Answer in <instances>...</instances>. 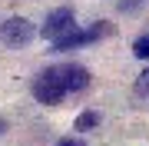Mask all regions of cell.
<instances>
[{
    "label": "cell",
    "mask_w": 149,
    "mask_h": 146,
    "mask_svg": "<svg viewBox=\"0 0 149 146\" xmlns=\"http://www.w3.org/2000/svg\"><path fill=\"white\" fill-rule=\"evenodd\" d=\"M113 30L116 27H113L109 20H96L93 27H86V30H70L60 40H53V50H50V53H70V50H76V47H86V43H96V40L109 37Z\"/></svg>",
    "instance_id": "6da1fadb"
},
{
    "label": "cell",
    "mask_w": 149,
    "mask_h": 146,
    "mask_svg": "<svg viewBox=\"0 0 149 146\" xmlns=\"http://www.w3.org/2000/svg\"><path fill=\"white\" fill-rule=\"evenodd\" d=\"M33 37H37V30H33V23L27 20V17H7V20L0 23V40H3V47H10V50L27 47Z\"/></svg>",
    "instance_id": "7a4b0ae2"
},
{
    "label": "cell",
    "mask_w": 149,
    "mask_h": 146,
    "mask_svg": "<svg viewBox=\"0 0 149 146\" xmlns=\"http://www.w3.org/2000/svg\"><path fill=\"white\" fill-rule=\"evenodd\" d=\"M33 96H37L43 106H60V103L70 96V93L60 87V80L50 73V66H47L43 73H37V76H33Z\"/></svg>",
    "instance_id": "3957f363"
},
{
    "label": "cell",
    "mask_w": 149,
    "mask_h": 146,
    "mask_svg": "<svg viewBox=\"0 0 149 146\" xmlns=\"http://www.w3.org/2000/svg\"><path fill=\"white\" fill-rule=\"evenodd\" d=\"M50 73L60 80V87H63L66 93H80V90L90 87V70L80 66V63H53Z\"/></svg>",
    "instance_id": "277c9868"
},
{
    "label": "cell",
    "mask_w": 149,
    "mask_h": 146,
    "mask_svg": "<svg viewBox=\"0 0 149 146\" xmlns=\"http://www.w3.org/2000/svg\"><path fill=\"white\" fill-rule=\"evenodd\" d=\"M70 30H76L73 7H56V10H50L47 20H43V27H40V33H43L47 40H60V37L70 33Z\"/></svg>",
    "instance_id": "5b68a950"
},
{
    "label": "cell",
    "mask_w": 149,
    "mask_h": 146,
    "mask_svg": "<svg viewBox=\"0 0 149 146\" xmlns=\"http://www.w3.org/2000/svg\"><path fill=\"white\" fill-rule=\"evenodd\" d=\"M100 123V113H93V110H86V113H80L73 119V126H76V133H86V130H93V126Z\"/></svg>",
    "instance_id": "8992f818"
},
{
    "label": "cell",
    "mask_w": 149,
    "mask_h": 146,
    "mask_svg": "<svg viewBox=\"0 0 149 146\" xmlns=\"http://www.w3.org/2000/svg\"><path fill=\"white\" fill-rule=\"evenodd\" d=\"M133 53H136L139 60H149V37H146V33L133 40Z\"/></svg>",
    "instance_id": "52a82bcc"
},
{
    "label": "cell",
    "mask_w": 149,
    "mask_h": 146,
    "mask_svg": "<svg viewBox=\"0 0 149 146\" xmlns=\"http://www.w3.org/2000/svg\"><path fill=\"white\" fill-rule=\"evenodd\" d=\"M136 93H139L143 100H149V70L139 73V80H136Z\"/></svg>",
    "instance_id": "ba28073f"
},
{
    "label": "cell",
    "mask_w": 149,
    "mask_h": 146,
    "mask_svg": "<svg viewBox=\"0 0 149 146\" xmlns=\"http://www.w3.org/2000/svg\"><path fill=\"white\" fill-rule=\"evenodd\" d=\"M143 3L146 0H119V10L123 13H136V10H143Z\"/></svg>",
    "instance_id": "9c48e42d"
},
{
    "label": "cell",
    "mask_w": 149,
    "mask_h": 146,
    "mask_svg": "<svg viewBox=\"0 0 149 146\" xmlns=\"http://www.w3.org/2000/svg\"><path fill=\"white\" fill-rule=\"evenodd\" d=\"M56 146H86V143H80V140H60Z\"/></svg>",
    "instance_id": "30bf717a"
},
{
    "label": "cell",
    "mask_w": 149,
    "mask_h": 146,
    "mask_svg": "<svg viewBox=\"0 0 149 146\" xmlns=\"http://www.w3.org/2000/svg\"><path fill=\"white\" fill-rule=\"evenodd\" d=\"M3 130H7V123H3V119H0V133H3Z\"/></svg>",
    "instance_id": "8fae6325"
}]
</instances>
